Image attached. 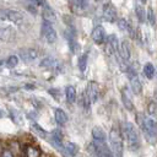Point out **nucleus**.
<instances>
[{
	"label": "nucleus",
	"mask_w": 157,
	"mask_h": 157,
	"mask_svg": "<svg viewBox=\"0 0 157 157\" xmlns=\"http://www.w3.org/2000/svg\"><path fill=\"white\" fill-rule=\"evenodd\" d=\"M120 132L123 136V140L126 142L128 148L130 151H137L140 148V135L135 128V125L130 121H124L120 126Z\"/></svg>",
	"instance_id": "f257e3e1"
},
{
	"label": "nucleus",
	"mask_w": 157,
	"mask_h": 157,
	"mask_svg": "<svg viewBox=\"0 0 157 157\" xmlns=\"http://www.w3.org/2000/svg\"><path fill=\"white\" fill-rule=\"evenodd\" d=\"M139 123L140 128L146 137V140L151 144L155 145L157 142V120L156 118L151 115H141L139 114Z\"/></svg>",
	"instance_id": "f03ea898"
},
{
	"label": "nucleus",
	"mask_w": 157,
	"mask_h": 157,
	"mask_svg": "<svg viewBox=\"0 0 157 157\" xmlns=\"http://www.w3.org/2000/svg\"><path fill=\"white\" fill-rule=\"evenodd\" d=\"M109 145H110V151L114 157H123L124 153V144H123V136L120 132V129L117 126H113L109 131Z\"/></svg>",
	"instance_id": "7ed1b4c3"
},
{
	"label": "nucleus",
	"mask_w": 157,
	"mask_h": 157,
	"mask_svg": "<svg viewBox=\"0 0 157 157\" xmlns=\"http://www.w3.org/2000/svg\"><path fill=\"white\" fill-rule=\"evenodd\" d=\"M125 71H126L128 77H129V82H130L131 91H132L135 94H140L141 91H142V83H141L140 77H139V75H137V71L135 70L134 66H128Z\"/></svg>",
	"instance_id": "20e7f679"
},
{
	"label": "nucleus",
	"mask_w": 157,
	"mask_h": 157,
	"mask_svg": "<svg viewBox=\"0 0 157 157\" xmlns=\"http://www.w3.org/2000/svg\"><path fill=\"white\" fill-rule=\"evenodd\" d=\"M94 157H114L107 141H96L92 145Z\"/></svg>",
	"instance_id": "39448f33"
},
{
	"label": "nucleus",
	"mask_w": 157,
	"mask_h": 157,
	"mask_svg": "<svg viewBox=\"0 0 157 157\" xmlns=\"http://www.w3.org/2000/svg\"><path fill=\"white\" fill-rule=\"evenodd\" d=\"M86 94V97L88 98V101L92 103H96L98 101V96H99V87H98V83L94 82V81H90L86 86V90L83 92Z\"/></svg>",
	"instance_id": "423d86ee"
},
{
	"label": "nucleus",
	"mask_w": 157,
	"mask_h": 157,
	"mask_svg": "<svg viewBox=\"0 0 157 157\" xmlns=\"http://www.w3.org/2000/svg\"><path fill=\"white\" fill-rule=\"evenodd\" d=\"M102 16L108 22H115L118 20L117 9L112 2H105L102 7Z\"/></svg>",
	"instance_id": "0eeeda50"
},
{
	"label": "nucleus",
	"mask_w": 157,
	"mask_h": 157,
	"mask_svg": "<svg viewBox=\"0 0 157 157\" xmlns=\"http://www.w3.org/2000/svg\"><path fill=\"white\" fill-rule=\"evenodd\" d=\"M42 34L47 39L48 43H54L56 40V32L53 28L52 23H49V22L43 21V23H42Z\"/></svg>",
	"instance_id": "6e6552de"
},
{
	"label": "nucleus",
	"mask_w": 157,
	"mask_h": 157,
	"mask_svg": "<svg viewBox=\"0 0 157 157\" xmlns=\"http://www.w3.org/2000/svg\"><path fill=\"white\" fill-rule=\"evenodd\" d=\"M118 54H119V58L121 59V61L128 63V61L130 60V55H131V53H130V45H129L128 40L123 39V40L120 42Z\"/></svg>",
	"instance_id": "1a4fd4ad"
},
{
	"label": "nucleus",
	"mask_w": 157,
	"mask_h": 157,
	"mask_svg": "<svg viewBox=\"0 0 157 157\" xmlns=\"http://www.w3.org/2000/svg\"><path fill=\"white\" fill-rule=\"evenodd\" d=\"M15 29L10 26H5L0 28V42L9 43L15 39Z\"/></svg>",
	"instance_id": "9d476101"
},
{
	"label": "nucleus",
	"mask_w": 157,
	"mask_h": 157,
	"mask_svg": "<svg viewBox=\"0 0 157 157\" xmlns=\"http://www.w3.org/2000/svg\"><path fill=\"white\" fill-rule=\"evenodd\" d=\"M2 16L13 23H21L23 21V15L16 10H2Z\"/></svg>",
	"instance_id": "9b49d317"
},
{
	"label": "nucleus",
	"mask_w": 157,
	"mask_h": 157,
	"mask_svg": "<svg viewBox=\"0 0 157 157\" xmlns=\"http://www.w3.org/2000/svg\"><path fill=\"white\" fill-rule=\"evenodd\" d=\"M20 58L23 61H33L38 58V52L33 48H27V49H21L20 52Z\"/></svg>",
	"instance_id": "f8f14e48"
},
{
	"label": "nucleus",
	"mask_w": 157,
	"mask_h": 157,
	"mask_svg": "<svg viewBox=\"0 0 157 157\" xmlns=\"http://www.w3.org/2000/svg\"><path fill=\"white\" fill-rule=\"evenodd\" d=\"M92 39L96 44H102L105 40V32L102 26H96L92 31Z\"/></svg>",
	"instance_id": "ddd939ff"
},
{
	"label": "nucleus",
	"mask_w": 157,
	"mask_h": 157,
	"mask_svg": "<svg viewBox=\"0 0 157 157\" xmlns=\"http://www.w3.org/2000/svg\"><path fill=\"white\" fill-rule=\"evenodd\" d=\"M67 157H76L78 151H80V147L75 142H67L63 146V150H61Z\"/></svg>",
	"instance_id": "4468645a"
},
{
	"label": "nucleus",
	"mask_w": 157,
	"mask_h": 157,
	"mask_svg": "<svg viewBox=\"0 0 157 157\" xmlns=\"http://www.w3.org/2000/svg\"><path fill=\"white\" fill-rule=\"evenodd\" d=\"M42 17H43V20H44L45 22H49V23L55 22V20H56L55 12L53 11V9H52L48 4L42 7Z\"/></svg>",
	"instance_id": "2eb2a0df"
},
{
	"label": "nucleus",
	"mask_w": 157,
	"mask_h": 157,
	"mask_svg": "<svg viewBox=\"0 0 157 157\" xmlns=\"http://www.w3.org/2000/svg\"><path fill=\"white\" fill-rule=\"evenodd\" d=\"M120 94H121V102H123L125 109H128V110H132V109H134V103H132V99H131V96H130L128 88L124 87V88L121 90Z\"/></svg>",
	"instance_id": "dca6fc26"
},
{
	"label": "nucleus",
	"mask_w": 157,
	"mask_h": 157,
	"mask_svg": "<svg viewBox=\"0 0 157 157\" xmlns=\"http://www.w3.org/2000/svg\"><path fill=\"white\" fill-rule=\"evenodd\" d=\"M50 139H52V142L54 144L55 147L63 150V146H64V144H63V134H61V131L59 129H55V130L52 131Z\"/></svg>",
	"instance_id": "f3484780"
},
{
	"label": "nucleus",
	"mask_w": 157,
	"mask_h": 157,
	"mask_svg": "<svg viewBox=\"0 0 157 157\" xmlns=\"http://www.w3.org/2000/svg\"><path fill=\"white\" fill-rule=\"evenodd\" d=\"M117 25H118L119 29H121V31H124V32H128L131 37L134 36V28H132L131 23H130L128 20H125V18H118V20H117Z\"/></svg>",
	"instance_id": "a211bd4d"
},
{
	"label": "nucleus",
	"mask_w": 157,
	"mask_h": 157,
	"mask_svg": "<svg viewBox=\"0 0 157 157\" xmlns=\"http://www.w3.org/2000/svg\"><path fill=\"white\" fill-rule=\"evenodd\" d=\"M92 139H93V142H96V141H107V134L101 126H94L92 129Z\"/></svg>",
	"instance_id": "6ab92c4d"
},
{
	"label": "nucleus",
	"mask_w": 157,
	"mask_h": 157,
	"mask_svg": "<svg viewBox=\"0 0 157 157\" xmlns=\"http://www.w3.org/2000/svg\"><path fill=\"white\" fill-rule=\"evenodd\" d=\"M54 118H55V121L59 125H65L67 123V114L60 108H56L54 110Z\"/></svg>",
	"instance_id": "aec40b11"
},
{
	"label": "nucleus",
	"mask_w": 157,
	"mask_h": 157,
	"mask_svg": "<svg viewBox=\"0 0 157 157\" xmlns=\"http://www.w3.org/2000/svg\"><path fill=\"white\" fill-rule=\"evenodd\" d=\"M65 97H66L67 103H75V101H76V88L71 85L66 86L65 87Z\"/></svg>",
	"instance_id": "412c9836"
},
{
	"label": "nucleus",
	"mask_w": 157,
	"mask_h": 157,
	"mask_svg": "<svg viewBox=\"0 0 157 157\" xmlns=\"http://www.w3.org/2000/svg\"><path fill=\"white\" fill-rule=\"evenodd\" d=\"M25 155L26 157H40V151L32 145H27L25 148Z\"/></svg>",
	"instance_id": "4be33fe9"
},
{
	"label": "nucleus",
	"mask_w": 157,
	"mask_h": 157,
	"mask_svg": "<svg viewBox=\"0 0 157 157\" xmlns=\"http://www.w3.org/2000/svg\"><path fill=\"white\" fill-rule=\"evenodd\" d=\"M87 60H88V54L85 53L82 55L78 56V60H77V66H78V70L81 72H85L86 71V67H87Z\"/></svg>",
	"instance_id": "5701e85b"
},
{
	"label": "nucleus",
	"mask_w": 157,
	"mask_h": 157,
	"mask_svg": "<svg viewBox=\"0 0 157 157\" xmlns=\"http://www.w3.org/2000/svg\"><path fill=\"white\" fill-rule=\"evenodd\" d=\"M108 43H109V45L112 47L114 54L119 55V54H118V52H119V42H118V37H117L115 34H110V36L108 37Z\"/></svg>",
	"instance_id": "b1692460"
},
{
	"label": "nucleus",
	"mask_w": 157,
	"mask_h": 157,
	"mask_svg": "<svg viewBox=\"0 0 157 157\" xmlns=\"http://www.w3.org/2000/svg\"><path fill=\"white\" fill-rule=\"evenodd\" d=\"M155 66L151 64V63H146L145 65H144V75L147 77V78H152L153 76H155Z\"/></svg>",
	"instance_id": "393cba45"
},
{
	"label": "nucleus",
	"mask_w": 157,
	"mask_h": 157,
	"mask_svg": "<svg viewBox=\"0 0 157 157\" xmlns=\"http://www.w3.org/2000/svg\"><path fill=\"white\" fill-rule=\"evenodd\" d=\"M135 13H136V17H137V21L139 22H145L146 21V11L145 9L141 6V5H137L135 7Z\"/></svg>",
	"instance_id": "a878e982"
},
{
	"label": "nucleus",
	"mask_w": 157,
	"mask_h": 157,
	"mask_svg": "<svg viewBox=\"0 0 157 157\" xmlns=\"http://www.w3.org/2000/svg\"><path fill=\"white\" fill-rule=\"evenodd\" d=\"M55 64H56V60L54 59V58H50V56H48V58H44L42 61H40V66L42 67H54L55 66Z\"/></svg>",
	"instance_id": "bb28decb"
},
{
	"label": "nucleus",
	"mask_w": 157,
	"mask_h": 157,
	"mask_svg": "<svg viewBox=\"0 0 157 157\" xmlns=\"http://www.w3.org/2000/svg\"><path fill=\"white\" fill-rule=\"evenodd\" d=\"M146 20L148 21V23L151 26H155L156 25V16H155V12L151 7L147 9V12H146Z\"/></svg>",
	"instance_id": "cd10ccee"
},
{
	"label": "nucleus",
	"mask_w": 157,
	"mask_h": 157,
	"mask_svg": "<svg viewBox=\"0 0 157 157\" xmlns=\"http://www.w3.org/2000/svg\"><path fill=\"white\" fill-rule=\"evenodd\" d=\"M17 64H18V58H17L16 55H10V56L6 59V66L10 67V69L15 67Z\"/></svg>",
	"instance_id": "c85d7f7f"
},
{
	"label": "nucleus",
	"mask_w": 157,
	"mask_h": 157,
	"mask_svg": "<svg viewBox=\"0 0 157 157\" xmlns=\"http://www.w3.org/2000/svg\"><path fill=\"white\" fill-rule=\"evenodd\" d=\"M70 2L76 9H83L85 7V0H70Z\"/></svg>",
	"instance_id": "c756f323"
},
{
	"label": "nucleus",
	"mask_w": 157,
	"mask_h": 157,
	"mask_svg": "<svg viewBox=\"0 0 157 157\" xmlns=\"http://www.w3.org/2000/svg\"><path fill=\"white\" fill-rule=\"evenodd\" d=\"M156 109H157L156 103H155V102H151V103L148 104V115H151V117H153V118H155L156 112H157Z\"/></svg>",
	"instance_id": "7c9ffc66"
},
{
	"label": "nucleus",
	"mask_w": 157,
	"mask_h": 157,
	"mask_svg": "<svg viewBox=\"0 0 157 157\" xmlns=\"http://www.w3.org/2000/svg\"><path fill=\"white\" fill-rule=\"evenodd\" d=\"M32 128H33V129H34V130H36L38 134H40V136H42V137H44V136L47 135V131H45V130H43V129H42V128L38 125V124L33 123V124H32Z\"/></svg>",
	"instance_id": "2f4dec72"
},
{
	"label": "nucleus",
	"mask_w": 157,
	"mask_h": 157,
	"mask_svg": "<svg viewBox=\"0 0 157 157\" xmlns=\"http://www.w3.org/2000/svg\"><path fill=\"white\" fill-rule=\"evenodd\" d=\"M31 4H33V5H36V6L43 7V6L47 5V1H45V0H31Z\"/></svg>",
	"instance_id": "473e14b6"
},
{
	"label": "nucleus",
	"mask_w": 157,
	"mask_h": 157,
	"mask_svg": "<svg viewBox=\"0 0 157 157\" xmlns=\"http://www.w3.org/2000/svg\"><path fill=\"white\" fill-rule=\"evenodd\" d=\"M1 157H13V153L11 150H4L1 152Z\"/></svg>",
	"instance_id": "72a5a7b5"
},
{
	"label": "nucleus",
	"mask_w": 157,
	"mask_h": 157,
	"mask_svg": "<svg viewBox=\"0 0 157 157\" xmlns=\"http://www.w3.org/2000/svg\"><path fill=\"white\" fill-rule=\"evenodd\" d=\"M2 64H4V61H2V60H1V59H0V66H1V65H2Z\"/></svg>",
	"instance_id": "f704fd0d"
},
{
	"label": "nucleus",
	"mask_w": 157,
	"mask_h": 157,
	"mask_svg": "<svg viewBox=\"0 0 157 157\" xmlns=\"http://www.w3.org/2000/svg\"><path fill=\"white\" fill-rule=\"evenodd\" d=\"M142 2H146V0H142Z\"/></svg>",
	"instance_id": "c9c22d12"
},
{
	"label": "nucleus",
	"mask_w": 157,
	"mask_h": 157,
	"mask_svg": "<svg viewBox=\"0 0 157 157\" xmlns=\"http://www.w3.org/2000/svg\"><path fill=\"white\" fill-rule=\"evenodd\" d=\"M1 115H2V114H1V112H0V118H1Z\"/></svg>",
	"instance_id": "e433bc0d"
}]
</instances>
